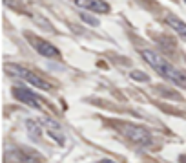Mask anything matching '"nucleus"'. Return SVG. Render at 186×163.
I'll return each instance as SVG.
<instances>
[{
    "label": "nucleus",
    "mask_w": 186,
    "mask_h": 163,
    "mask_svg": "<svg viewBox=\"0 0 186 163\" xmlns=\"http://www.w3.org/2000/svg\"><path fill=\"white\" fill-rule=\"evenodd\" d=\"M140 55L151 68H155V72L159 75H162L166 81L173 83L179 88H186V72L173 66L170 61H166L161 53L153 51V50H140Z\"/></svg>",
    "instance_id": "obj_1"
},
{
    "label": "nucleus",
    "mask_w": 186,
    "mask_h": 163,
    "mask_svg": "<svg viewBox=\"0 0 186 163\" xmlns=\"http://www.w3.org/2000/svg\"><path fill=\"white\" fill-rule=\"evenodd\" d=\"M6 68H7L9 73L17 75L18 79L29 83L31 86H35V88H40V90H51V84H49L46 79H42L40 75H37L35 72H31L29 68H24V66H20V64H7Z\"/></svg>",
    "instance_id": "obj_2"
},
{
    "label": "nucleus",
    "mask_w": 186,
    "mask_h": 163,
    "mask_svg": "<svg viewBox=\"0 0 186 163\" xmlns=\"http://www.w3.org/2000/svg\"><path fill=\"white\" fill-rule=\"evenodd\" d=\"M120 132H122L130 141H133L135 145L140 147H148L151 145V132L146 126H140V125H133V123H122L120 125Z\"/></svg>",
    "instance_id": "obj_3"
},
{
    "label": "nucleus",
    "mask_w": 186,
    "mask_h": 163,
    "mask_svg": "<svg viewBox=\"0 0 186 163\" xmlns=\"http://www.w3.org/2000/svg\"><path fill=\"white\" fill-rule=\"evenodd\" d=\"M26 37H28V40L31 42V46L37 50V53H40L42 57H46V59H60V51H59V48H55L51 42H48V40H44V39H40V37H37V35H31V33H26Z\"/></svg>",
    "instance_id": "obj_4"
},
{
    "label": "nucleus",
    "mask_w": 186,
    "mask_h": 163,
    "mask_svg": "<svg viewBox=\"0 0 186 163\" xmlns=\"http://www.w3.org/2000/svg\"><path fill=\"white\" fill-rule=\"evenodd\" d=\"M11 158L15 159V163H42V158L38 152L31 150L28 147H15Z\"/></svg>",
    "instance_id": "obj_5"
},
{
    "label": "nucleus",
    "mask_w": 186,
    "mask_h": 163,
    "mask_svg": "<svg viewBox=\"0 0 186 163\" xmlns=\"http://www.w3.org/2000/svg\"><path fill=\"white\" fill-rule=\"evenodd\" d=\"M13 95H15V99L20 101V103H24L28 105L29 108H40V101H38V97L33 94L29 88H24V86H17V88H13Z\"/></svg>",
    "instance_id": "obj_6"
},
{
    "label": "nucleus",
    "mask_w": 186,
    "mask_h": 163,
    "mask_svg": "<svg viewBox=\"0 0 186 163\" xmlns=\"http://www.w3.org/2000/svg\"><path fill=\"white\" fill-rule=\"evenodd\" d=\"M42 126H44V130H46V134L49 136V137H53L55 141H57L59 145H64V141H66V136H64V132H62V128H60V125L55 121V119H51V117H44L42 119Z\"/></svg>",
    "instance_id": "obj_7"
},
{
    "label": "nucleus",
    "mask_w": 186,
    "mask_h": 163,
    "mask_svg": "<svg viewBox=\"0 0 186 163\" xmlns=\"http://www.w3.org/2000/svg\"><path fill=\"white\" fill-rule=\"evenodd\" d=\"M75 4L82 7V9H88L90 13H109L111 7L106 0H75Z\"/></svg>",
    "instance_id": "obj_8"
},
{
    "label": "nucleus",
    "mask_w": 186,
    "mask_h": 163,
    "mask_svg": "<svg viewBox=\"0 0 186 163\" xmlns=\"http://www.w3.org/2000/svg\"><path fill=\"white\" fill-rule=\"evenodd\" d=\"M166 22H168V26L175 31V33L186 42V24L182 22V20L179 17H175V15H166Z\"/></svg>",
    "instance_id": "obj_9"
},
{
    "label": "nucleus",
    "mask_w": 186,
    "mask_h": 163,
    "mask_svg": "<svg viewBox=\"0 0 186 163\" xmlns=\"http://www.w3.org/2000/svg\"><path fill=\"white\" fill-rule=\"evenodd\" d=\"M42 123H37L35 119H28L26 121V128H28V134L35 139V141H40V137H42V130H44V126H40Z\"/></svg>",
    "instance_id": "obj_10"
},
{
    "label": "nucleus",
    "mask_w": 186,
    "mask_h": 163,
    "mask_svg": "<svg viewBox=\"0 0 186 163\" xmlns=\"http://www.w3.org/2000/svg\"><path fill=\"white\" fill-rule=\"evenodd\" d=\"M80 18L84 20V22H88L90 26H93V28H97V26H98V18H97V17H93L90 11H88V13H86V11H82V13H80Z\"/></svg>",
    "instance_id": "obj_11"
},
{
    "label": "nucleus",
    "mask_w": 186,
    "mask_h": 163,
    "mask_svg": "<svg viewBox=\"0 0 186 163\" xmlns=\"http://www.w3.org/2000/svg\"><path fill=\"white\" fill-rule=\"evenodd\" d=\"M130 75H131V79H135V81H148V79H150L146 73H142V72H137V70H133V72H131Z\"/></svg>",
    "instance_id": "obj_12"
},
{
    "label": "nucleus",
    "mask_w": 186,
    "mask_h": 163,
    "mask_svg": "<svg viewBox=\"0 0 186 163\" xmlns=\"http://www.w3.org/2000/svg\"><path fill=\"white\" fill-rule=\"evenodd\" d=\"M179 163H186V154H182V156H179Z\"/></svg>",
    "instance_id": "obj_13"
},
{
    "label": "nucleus",
    "mask_w": 186,
    "mask_h": 163,
    "mask_svg": "<svg viewBox=\"0 0 186 163\" xmlns=\"http://www.w3.org/2000/svg\"><path fill=\"white\" fill-rule=\"evenodd\" d=\"M98 163H115V161H111V159H101Z\"/></svg>",
    "instance_id": "obj_14"
},
{
    "label": "nucleus",
    "mask_w": 186,
    "mask_h": 163,
    "mask_svg": "<svg viewBox=\"0 0 186 163\" xmlns=\"http://www.w3.org/2000/svg\"><path fill=\"white\" fill-rule=\"evenodd\" d=\"M184 4H186V0H184Z\"/></svg>",
    "instance_id": "obj_15"
}]
</instances>
